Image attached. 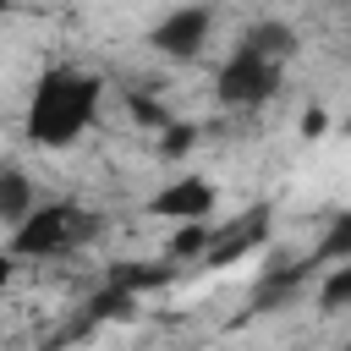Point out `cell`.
Wrapping results in <instances>:
<instances>
[{"mask_svg": "<svg viewBox=\"0 0 351 351\" xmlns=\"http://www.w3.org/2000/svg\"><path fill=\"white\" fill-rule=\"evenodd\" d=\"M280 82H285V60H274V55L236 38V49L214 71V99L225 110H258V104H269L280 93Z\"/></svg>", "mask_w": 351, "mask_h": 351, "instance_id": "cell-3", "label": "cell"}, {"mask_svg": "<svg viewBox=\"0 0 351 351\" xmlns=\"http://www.w3.org/2000/svg\"><path fill=\"white\" fill-rule=\"evenodd\" d=\"M192 143H197V126L192 121H165L159 126V159H181Z\"/></svg>", "mask_w": 351, "mask_h": 351, "instance_id": "cell-12", "label": "cell"}, {"mask_svg": "<svg viewBox=\"0 0 351 351\" xmlns=\"http://www.w3.org/2000/svg\"><path fill=\"white\" fill-rule=\"evenodd\" d=\"M99 104H104V77H99V71L49 66V71L33 82L22 132H27L33 148H71V143L99 121Z\"/></svg>", "mask_w": 351, "mask_h": 351, "instance_id": "cell-1", "label": "cell"}, {"mask_svg": "<svg viewBox=\"0 0 351 351\" xmlns=\"http://www.w3.org/2000/svg\"><path fill=\"white\" fill-rule=\"evenodd\" d=\"M93 236H99V214L71 203V197H55V203H38L27 219H16L5 230V252L11 258H60V252H77Z\"/></svg>", "mask_w": 351, "mask_h": 351, "instance_id": "cell-2", "label": "cell"}, {"mask_svg": "<svg viewBox=\"0 0 351 351\" xmlns=\"http://www.w3.org/2000/svg\"><path fill=\"white\" fill-rule=\"evenodd\" d=\"M219 208V186L208 176H170L154 197H148V214L154 219H208Z\"/></svg>", "mask_w": 351, "mask_h": 351, "instance_id": "cell-6", "label": "cell"}, {"mask_svg": "<svg viewBox=\"0 0 351 351\" xmlns=\"http://www.w3.org/2000/svg\"><path fill=\"white\" fill-rule=\"evenodd\" d=\"M346 132H351V126H346Z\"/></svg>", "mask_w": 351, "mask_h": 351, "instance_id": "cell-15", "label": "cell"}, {"mask_svg": "<svg viewBox=\"0 0 351 351\" xmlns=\"http://www.w3.org/2000/svg\"><path fill=\"white\" fill-rule=\"evenodd\" d=\"M38 203H33V181H27V170L22 165H5L0 170V219H5V230L16 225V219H27Z\"/></svg>", "mask_w": 351, "mask_h": 351, "instance_id": "cell-8", "label": "cell"}, {"mask_svg": "<svg viewBox=\"0 0 351 351\" xmlns=\"http://www.w3.org/2000/svg\"><path fill=\"white\" fill-rule=\"evenodd\" d=\"M241 44H252V49H263V55H274V60H296V49H302V38H296V27L291 22H280V16H263V22H252L247 33H241Z\"/></svg>", "mask_w": 351, "mask_h": 351, "instance_id": "cell-7", "label": "cell"}, {"mask_svg": "<svg viewBox=\"0 0 351 351\" xmlns=\"http://www.w3.org/2000/svg\"><path fill=\"white\" fill-rule=\"evenodd\" d=\"M318 307L335 313V307H351V258L340 263H324V280H318Z\"/></svg>", "mask_w": 351, "mask_h": 351, "instance_id": "cell-11", "label": "cell"}, {"mask_svg": "<svg viewBox=\"0 0 351 351\" xmlns=\"http://www.w3.org/2000/svg\"><path fill=\"white\" fill-rule=\"evenodd\" d=\"M318 126H324V110H313V115H302V132H307V137H318Z\"/></svg>", "mask_w": 351, "mask_h": 351, "instance_id": "cell-13", "label": "cell"}, {"mask_svg": "<svg viewBox=\"0 0 351 351\" xmlns=\"http://www.w3.org/2000/svg\"><path fill=\"white\" fill-rule=\"evenodd\" d=\"M263 241H269V203H252L247 214H236V219H219V225H214L203 263H208V269H230L236 258H247V252H252V247H263Z\"/></svg>", "mask_w": 351, "mask_h": 351, "instance_id": "cell-5", "label": "cell"}, {"mask_svg": "<svg viewBox=\"0 0 351 351\" xmlns=\"http://www.w3.org/2000/svg\"><path fill=\"white\" fill-rule=\"evenodd\" d=\"M346 346H351V340H346Z\"/></svg>", "mask_w": 351, "mask_h": 351, "instance_id": "cell-14", "label": "cell"}, {"mask_svg": "<svg viewBox=\"0 0 351 351\" xmlns=\"http://www.w3.org/2000/svg\"><path fill=\"white\" fill-rule=\"evenodd\" d=\"M307 258H313V263H340V258H351V208L324 225V236H318V247H313Z\"/></svg>", "mask_w": 351, "mask_h": 351, "instance_id": "cell-10", "label": "cell"}, {"mask_svg": "<svg viewBox=\"0 0 351 351\" xmlns=\"http://www.w3.org/2000/svg\"><path fill=\"white\" fill-rule=\"evenodd\" d=\"M208 33H214V5L208 0H192V5L165 11L148 27V49L165 55V60H197L203 44H208Z\"/></svg>", "mask_w": 351, "mask_h": 351, "instance_id": "cell-4", "label": "cell"}, {"mask_svg": "<svg viewBox=\"0 0 351 351\" xmlns=\"http://www.w3.org/2000/svg\"><path fill=\"white\" fill-rule=\"evenodd\" d=\"M176 258H159V263H110V274L104 280H115V285H126V291H159V285H170L176 280Z\"/></svg>", "mask_w": 351, "mask_h": 351, "instance_id": "cell-9", "label": "cell"}]
</instances>
